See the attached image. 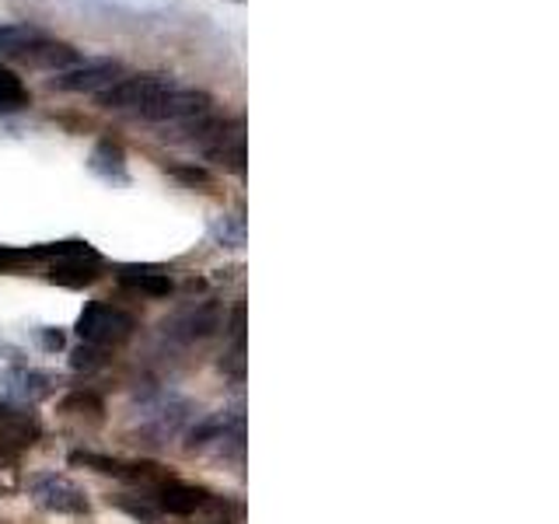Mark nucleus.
I'll use <instances>...</instances> for the list:
<instances>
[{"label": "nucleus", "instance_id": "f257e3e1", "mask_svg": "<svg viewBox=\"0 0 559 524\" xmlns=\"http://www.w3.org/2000/svg\"><path fill=\"white\" fill-rule=\"evenodd\" d=\"M35 259H49V279L60 287H87L102 276V255L87 241H60L35 249Z\"/></svg>", "mask_w": 559, "mask_h": 524}, {"label": "nucleus", "instance_id": "f03ea898", "mask_svg": "<svg viewBox=\"0 0 559 524\" xmlns=\"http://www.w3.org/2000/svg\"><path fill=\"white\" fill-rule=\"evenodd\" d=\"M171 87L168 74H122L116 84H109L105 92H98V105L109 112H133L140 116L147 105Z\"/></svg>", "mask_w": 559, "mask_h": 524}, {"label": "nucleus", "instance_id": "7ed1b4c3", "mask_svg": "<svg viewBox=\"0 0 559 524\" xmlns=\"http://www.w3.org/2000/svg\"><path fill=\"white\" fill-rule=\"evenodd\" d=\"M133 329H136V319L130 311L102 305V301L84 305L81 319H78V336L92 346H119L133 336Z\"/></svg>", "mask_w": 559, "mask_h": 524}, {"label": "nucleus", "instance_id": "20e7f679", "mask_svg": "<svg viewBox=\"0 0 559 524\" xmlns=\"http://www.w3.org/2000/svg\"><path fill=\"white\" fill-rule=\"evenodd\" d=\"M210 98L206 92H197V87H165L162 95H157L140 119H151V122H192V119H203L210 112Z\"/></svg>", "mask_w": 559, "mask_h": 524}, {"label": "nucleus", "instance_id": "39448f33", "mask_svg": "<svg viewBox=\"0 0 559 524\" xmlns=\"http://www.w3.org/2000/svg\"><path fill=\"white\" fill-rule=\"evenodd\" d=\"M32 500L46 507L52 514H87V497L84 489L74 486L70 479L57 476V472H43V476H32L28 483Z\"/></svg>", "mask_w": 559, "mask_h": 524}, {"label": "nucleus", "instance_id": "423d86ee", "mask_svg": "<svg viewBox=\"0 0 559 524\" xmlns=\"http://www.w3.org/2000/svg\"><path fill=\"white\" fill-rule=\"evenodd\" d=\"M122 78V63L119 60H84L70 70H60L57 78L49 81V87H57V92H74V95H84V92H105L109 84H116Z\"/></svg>", "mask_w": 559, "mask_h": 524}, {"label": "nucleus", "instance_id": "0eeeda50", "mask_svg": "<svg viewBox=\"0 0 559 524\" xmlns=\"http://www.w3.org/2000/svg\"><path fill=\"white\" fill-rule=\"evenodd\" d=\"M22 67H32V70H70L81 63V52L67 43H57V39H46L39 35L35 43H28L22 52H17V60Z\"/></svg>", "mask_w": 559, "mask_h": 524}, {"label": "nucleus", "instance_id": "6e6552de", "mask_svg": "<svg viewBox=\"0 0 559 524\" xmlns=\"http://www.w3.org/2000/svg\"><path fill=\"white\" fill-rule=\"evenodd\" d=\"M154 500L162 507L165 514H179V517H189L203 511L210 503V493L203 486H189V483H179V479H165L162 486H154Z\"/></svg>", "mask_w": 559, "mask_h": 524}, {"label": "nucleus", "instance_id": "1a4fd4ad", "mask_svg": "<svg viewBox=\"0 0 559 524\" xmlns=\"http://www.w3.org/2000/svg\"><path fill=\"white\" fill-rule=\"evenodd\" d=\"M98 179L112 182V186H127L130 182V168H127V151L112 140H98L95 151H92V162H87Z\"/></svg>", "mask_w": 559, "mask_h": 524}, {"label": "nucleus", "instance_id": "9d476101", "mask_svg": "<svg viewBox=\"0 0 559 524\" xmlns=\"http://www.w3.org/2000/svg\"><path fill=\"white\" fill-rule=\"evenodd\" d=\"M49 392V378L39 374V371H11L0 378V395L4 398H43Z\"/></svg>", "mask_w": 559, "mask_h": 524}, {"label": "nucleus", "instance_id": "9b49d317", "mask_svg": "<svg viewBox=\"0 0 559 524\" xmlns=\"http://www.w3.org/2000/svg\"><path fill=\"white\" fill-rule=\"evenodd\" d=\"M119 284L130 287V290L147 294V297H168L171 294V276L168 273H157V270L127 266V270H119Z\"/></svg>", "mask_w": 559, "mask_h": 524}, {"label": "nucleus", "instance_id": "f8f14e48", "mask_svg": "<svg viewBox=\"0 0 559 524\" xmlns=\"http://www.w3.org/2000/svg\"><path fill=\"white\" fill-rule=\"evenodd\" d=\"M28 105H32V95L22 84V78H17L11 67L0 63V116L22 112V109H28Z\"/></svg>", "mask_w": 559, "mask_h": 524}, {"label": "nucleus", "instance_id": "ddd939ff", "mask_svg": "<svg viewBox=\"0 0 559 524\" xmlns=\"http://www.w3.org/2000/svg\"><path fill=\"white\" fill-rule=\"evenodd\" d=\"M60 413L67 416H81V419H92V424H102L105 416V402L95 392H70L60 402Z\"/></svg>", "mask_w": 559, "mask_h": 524}, {"label": "nucleus", "instance_id": "4468645a", "mask_svg": "<svg viewBox=\"0 0 559 524\" xmlns=\"http://www.w3.org/2000/svg\"><path fill=\"white\" fill-rule=\"evenodd\" d=\"M39 35L43 32L32 25H0V60H17V52L39 39Z\"/></svg>", "mask_w": 559, "mask_h": 524}, {"label": "nucleus", "instance_id": "2eb2a0df", "mask_svg": "<svg viewBox=\"0 0 559 524\" xmlns=\"http://www.w3.org/2000/svg\"><path fill=\"white\" fill-rule=\"evenodd\" d=\"M70 465H84V468H92V472H102V476L127 479V462L109 458V454H95V451H74V454H70Z\"/></svg>", "mask_w": 559, "mask_h": 524}, {"label": "nucleus", "instance_id": "dca6fc26", "mask_svg": "<svg viewBox=\"0 0 559 524\" xmlns=\"http://www.w3.org/2000/svg\"><path fill=\"white\" fill-rule=\"evenodd\" d=\"M210 235H214L217 245H224V249H241L245 245V217L238 214H224L214 221V227H210Z\"/></svg>", "mask_w": 559, "mask_h": 524}, {"label": "nucleus", "instance_id": "f3484780", "mask_svg": "<svg viewBox=\"0 0 559 524\" xmlns=\"http://www.w3.org/2000/svg\"><path fill=\"white\" fill-rule=\"evenodd\" d=\"M175 325H186L182 336H186V340H197V336H206V332H214V329H217V311L206 305L203 311H189L186 319H179Z\"/></svg>", "mask_w": 559, "mask_h": 524}, {"label": "nucleus", "instance_id": "a211bd4d", "mask_svg": "<svg viewBox=\"0 0 559 524\" xmlns=\"http://www.w3.org/2000/svg\"><path fill=\"white\" fill-rule=\"evenodd\" d=\"M70 364L78 367V371H95V367L105 364V354H102V346H92V343H84L74 349V357H70Z\"/></svg>", "mask_w": 559, "mask_h": 524}, {"label": "nucleus", "instance_id": "6ab92c4d", "mask_svg": "<svg viewBox=\"0 0 559 524\" xmlns=\"http://www.w3.org/2000/svg\"><path fill=\"white\" fill-rule=\"evenodd\" d=\"M171 175L186 186H203V189L214 186V175H210L206 168H197V165H179V168H171Z\"/></svg>", "mask_w": 559, "mask_h": 524}, {"label": "nucleus", "instance_id": "aec40b11", "mask_svg": "<svg viewBox=\"0 0 559 524\" xmlns=\"http://www.w3.org/2000/svg\"><path fill=\"white\" fill-rule=\"evenodd\" d=\"M43 346L49 349H63V332H57V329H43Z\"/></svg>", "mask_w": 559, "mask_h": 524}, {"label": "nucleus", "instance_id": "412c9836", "mask_svg": "<svg viewBox=\"0 0 559 524\" xmlns=\"http://www.w3.org/2000/svg\"><path fill=\"white\" fill-rule=\"evenodd\" d=\"M11 465H17V451L0 441V468H11Z\"/></svg>", "mask_w": 559, "mask_h": 524}, {"label": "nucleus", "instance_id": "4be33fe9", "mask_svg": "<svg viewBox=\"0 0 559 524\" xmlns=\"http://www.w3.org/2000/svg\"><path fill=\"white\" fill-rule=\"evenodd\" d=\"M0 524H4V521H0Z\"/></svg>", "mask_w": 559, "mask_h": 524}]
</instances>
